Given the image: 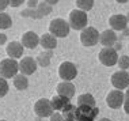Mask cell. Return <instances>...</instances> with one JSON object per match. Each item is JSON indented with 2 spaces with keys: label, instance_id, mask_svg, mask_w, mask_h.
Listing matches in <instances>:
<instances>
[{
  "label": "cell",
  "instance_id": "29",
  "mask_svg": "<svg viewBox=\"0 0 129 121\" xmlns=\"http://www.w3.org/2000/svg\"><path fill=\"white\" fill-rule=\"evenodd\" d=\"M8 6H10L8 0H0V12H3Z\"/></svg>",
  "mask_w": 129,
  "mask_h": 121
},
{
  "label": "cell",
  "instance_id": "30",
  "mask_svg": "<svg viewBox=\"0 0 129 121\" xmlns=\"http://www.w3.org/2000/svg\"><path fill=\"white\" fill-rule=\"evenodd\" d=\"M27 6L29 8H36L38 6V0H27Z\"/></svg>",
  "mask_w": 129,
  "mask_h": 121
},
{
  "label": "cell",
  "instance_id": "28",
  "mask_svg": "<svg viewBox=\"0 0 129 121\" xmlns=\"http://www.w3.org/2000/svg\"><path fill=\"white\" fill-rule=\"evenodd\" d=\"M23 2H25V0H8V3L11 7H19L20 4H23Z\"/></svg>",
  "mask_w": 129,
  "mask_h": 121
},
{
  "label": "cell",
  "instance_id": "6",
  "mask_svg": "<svg viewBox=\"0 0 129 121\" xmlns=\"http://www.w3.org/2000/svg\"><path fill=\"white\" fill-rule=\"evenodd\" d=\"M58 75L64 82H71L78 76V68L71 61H64L58 68Z\"/></svg>",
  "mask_w": 129,
  "mask_h": 121
},
{
  "label": "cell",
  "instance_id": "35",
  "mask_svg": "<svg viewBox=\"0 0 129 121\" xmlns=\"http://www.w3.org/2000/svg\"><path fill=\"white\" fill-rule=\"evenodd\" d=\"M116 2H118V3H126L128 0H116Z\"/></svg>",
  "mask_w": 129,
  "mask_h": 121
},
{
  "label": "cell",
  "instance_id": "11",
  "mask_svg": "<svg viewBox=\"0 0 129 121\" xmlns=\"http://www.w3.org/2000/svg\"><path fill=\"white\" fill-rule=\"evenodd\" d=\"M19 71L22 75H33L37 71V61L33 57H23L19 61Z\"/></svg>",
  "mask_w": 129,
  "mask_h": 121
},
{
  "label": "cell",
  "instance_id": "18",
  "mask_svg": "<svg viewBox=\"0 0 129 121\" xmlns=\"http://www.w3.org/2000/svg\"><path fill=\"white\" fill-rule=\"evenodd\" d=\"M69 103V98H65V97H61V95H54L53 98L50 99V105L53 110L56 112H62V109L65 108Z\"/></svg>",
  "mask_w": 129,
  "mask_h": 121
},
{
  "label": "cell",
  "instance_id": "7",
  "mask_svg": "<svg viewBox=\"0 0 129 121\" xmlns=\"http://www.w3.org/2000/svg\"><path fill=\"white\" fill-rule=\"evenodd\" d=\"M98 58H99V61L103 65H106V67H111V65L117 64L118 54H117V50L114 49V48H103V49L99 52Z\"/></svg>",
  "mask_w": 129,
  "mask_h": 121
},
{
  "label": "cell",
  "instance_id": "16",
  "mask_svg": "<svg viewBox=\"0 0 129 121\" xmlns=\"http://www.w3.org/2000/svg\"><path fill=\"white\" fill-rule=\"evenodd\" d=\"M57 95L71 99L75 95V86L71 82H61L57 84Z\"/></svg>",
  "mask_w": 129,
  "mask_h": 121
},
{
  "label": "cell",
  "instance_id": "13",
  "mask_svg": "<svg viewBox=\"0 0 129 121\" xmlns=\"http://www.w3.org/2000/svg\"><path fill=\"white\" fill-rule=\"evenodd\" d=\"M99 42L105 48H113V45L117 42V34L114 30H105L99 34Z\"/></svg>",
  "mask_w": 129,
  "mask_h": 121
},
{
  "label": "cell",
  "instance_id": "14",
  "mask_svg": "<svg viewBox=\"0 0 129 121\" xmlns=\"http://www.w3.org/2000/svg\"><path fill=\"white\" fill-rule=\"evenodd\" d=\"M23 48H27V49H34L38 44H40V37H38L37 33L34 32H26L22 36V42Z\"/></svg>",
  "mask_w": 129,
  "mask_h": 121
},
{
  "label": "cell",
  "instance_id": "23",
  "mask_svg": "<svg viewBox=\"0 0 129 121\" xmlns=\"http://www.w3.org/2000/svg\"><path fill=\"white\" fill-rule=\"evenodd\" d=\"M76 6H78V10H82V11H90V10L94 7V0H76Z\"/></svg>",
  "mask_w": 129,
  "mask_h": 121
},
{
  "label": "cell",
  "instance_id": "15",
  "mask_svg": "<svg viewBox=\"0 0 129 121\" xmlns=\"http://www.w3.org/2000/svg\"><path fill=\"white\" fill-rule=\"evenodd\" d=\"M7 54L10 56V58H14V60H16V58H20L23 54V45L18 42V41H12V42H10L7 45Z\"/></svg>",
  "mask_w": 129,
  "mask_h": 121
},
{
  "label": "cell",
  "instance_id": "17",
  "mask_svg": "<svg viewBox=\"0 0 129 121\" xmlns=\"http://www.w3.org/2000/svg\"><path fill=\"white\" fill-rule=\"evenodd\" d=\"M40 45L44 48L45 50H53L57 46V40L52 34H44L40 38Z\"/></svg>",
  "mask_w": 129,
  "mask_h": 121
},
{
  "label": "cell",
  "instance_id": "2",
  "mask_svg": "<svg viewBox=\"0 0 129 121\" xmlns=\"http://www.w3.org/2000/svg\"><path fill=\"white\" fill-rule=\"evenodd\" d=\"M87 22H88V16L87 12L82 11V10H74L69 14V27L75 30H83L84 27H87Z\"/></svg>",
  "mask_w": 129,
  "mask_h": 121
},
{
  "label": "cell",
  "instance_id": "8",
  "mask_svg": "<svg viewBox=\"0 0 129 121\" xmlns=\"http://www.w3.org/2000/svg\"><path fill=\"white\" fill-rule=\"evenodd\" d=\"M34 112L38 117H50L53 114V108L50 105V99L41 98L34 103Z\"/></svg>",
  "mask_w": 129,
  "mask_h": 121
},
{
  "label": "cell",
  "instance_id": "12",
  "mask_svg": "<svg viewBox=\"0 0 129 121\" xmlns=\"http://www.w3.org/2000/svg\"><path fill=\"white\" fill-rule=\"evenodd\" d=\"M109 25L111 27V30H114V32H122V30H125L128 26L126 15H122V14L111 15L110 19H109Z\"/></svg>",
  "mask_w": 129,
  "mask_h": 121
},
{
  "label": "cell",
  "instance_id": "21",
  "mask_svg": "<svg viewBox=\"0 0 129 121\" xmlns=\"http://www.w3.org/2000/svg\"><path fill=\"white\" fill-rule=\"evenodd\" d=\"M50 57H52V50H48V52H42L37 56V65H41V67H48L50 64Z\"/></svg>",
  "mask_w": 129,
  "mask_h": 121
},
{
  "label": "cell",
  "instance_id": "1",
  "mask_svg": "<svg viewBox=\"0 0 129 121\" xmlns=\"http://www.w3.org/2000/svg\"><path fill=\"white\" fill-rule=\"evenodd\" d=\"M69 23L62 18H56L50 22L49 25V32L56 38H64L69 34Z\"/></svg>",
  "mask_w": 129,
  "mask_h": 121
},
{
  "label": "cell",
  "instance_id": "3",
  "mask_svg": "<svg viewBox=\"0 0 129 121\" xmlns=\"http://www.w3.org/2000/svg\"><path fill=\"white\" fill-rule=\"evenodd\" d=\"M19 71V63L14 58H4L0 61V76L4 79L14 78Z\"/></svg>",
  "mask_w": 129,
  "mask_h": 121
},
{
  "label": "cell",
  "instance_id": "9",
  "mask_svg": "<svg viewBox=\"0 0 129 121\" xmlns=\"http://www.w3.org/2000/svg\"><path fill=\"white\" fill-rule=\"evenodd\" d=\"M111 84L114 86L117 90H121L122 91L124 88L129 87V74L126 71H117L111 75Z\"/></svg>",
  "mask_w": 129,
  "mask_h": 121
},
{
  "label": "cell",
  "instance_id": "4",
  "mask_svg": "<svg viewBox=\"0 0 129 121\" xmlns=\"http://www.w3.org/2000/svg\"><path fill=\"white\" fill-rule=\"evenodd\" d=\"M52 12V6H49L48 3H38V6L36 7V8H27L25 10V11L20 12V15L22 16H29V18H34V19H40L42 18V16L45 15H49V14Z\"/></svg>",
  "mask_w": 129,
  "mask_h": 121
},
{
  "label": "cell",
  "instance_id": "27",
  "mask_svg": "<svg viewBox=\"0 0 129 121\" xmlns=\"http://www.w3.org/2000/svg\"><path fill=\"white\" fill-rule=\"evenodd\" d=\"M50 121H65V120L60 112H56V113L53 112V114L50 116Z\"/></svg>",
  "mask_w": 129,
  "mask_h": 121
},
{
  "label": "cell",
  "instance_id": "36",
  "mask_svg": "<svg viewBox=\"0 0 129 121\" xmlns=\"http://www.w3.org/2000/svg\"><path fill=\"white\" fill-rule=\"evenodd\" d=\"M99 121H111V120L110 118H101Z\"/></svg>",
  "mask_w": 129,
  "mask_h": 121
},
{
  "label": "cell",
  "instance_id": "25",
  "mask_svg": "<svg viewBox=\"0 0 129 121\" xmlns=\"http://www.w3.org/2000/svg\"><path fill=\"white\" fill-rule=\"evenodd\" d=\"M7 93H8V83H7V79L0 76V98H3Z\"/></svg>",
  "mask_w": 129,
  "mask_h": 121
},
{
  "label": "cell",
  "instance_id": "34",
  "mask_svg": "<svg viewBox=\"0 0 129 121\" xmlns=\"http://www.w3.org/2000/svg\"><path fill=\"white\" fill-rule=\"evenodd\" d=\"M124 32V37H128L129 36V29H125V30H122Z\"/></svg>",
  "mask_w": 129,
  "mask_h": 121
},
{
  "label": "cell",
  "instance_id": "32",
  "mask_svg": "<svg viewBox=\"0 0 129 121\" xmlns=\"http://www.w3.org/2000/svg\"><path fill=\"white\" fill-rule=\"evenodd\" d=\"M60 0H45V3H48L49 6H53V4H57Z\"/></svg>",
  "mask_w": 129,
  "mask_h": 121
},
{
  "label": "cell",
  "instance_id": "19",
  "mask_svg": "<svg viewBox=\"0 0 129 121\" xmlns=\"http://www.w3.org/2000/svg\"><path fill=\"white\" fill-rule=\"evenodd\" d=\"M82 105L90 106V108H95L96 101H95V98H94L91 94L86 93V94H80L78 97V106H82Z\"/></svg>",
  "mask_w": 129,
  "mask_h": 121
},
{
  "label": "cell",
  "instance_id": "20",
  "mask_svg": "<svg viewBox=\"0 0 129 121\" xmlns=\"http://www.w3.org/2000/svg\"><path fill=\"white\" fill-rule=\"evenodd\" d=\"M14 86L18 90H26L29 87V80H27V78L25 75L16 74L15 76H14Z\"/></svg>",
  "mask_w": 129,
  "mask_h": 121
},
{
  "label": "cell",
  "instance_id": "22",
  "mask_svg": "<svg viewBox=\"0 0 129 121\" xmlns=\"http://www.w3.org/2000/svg\"><path fill=\"white\" fill-rule=\"evenodd\" d=\"M12 25V20H11V16L6 12H0V30H6V29H10Z\"/></svg>",
  "mask_w": 129,
  "mask_h": 121
},
{
  "label": "cell",
  "instance_id": "37",
  "mask_svg": "<svg viewBox=\"0 0 129 121\" xmlns=\"http://www.w3.org/2000/svg\"><path fill=\"white\" fill-rule=\"evenodd\" d=\"M126 19H128V23H129V12H128V15H126Z\"/></svg>",
  "mask_w": 129,
  "mask_h": 121
},
{
  "label": "cell",
  "instance_id": "24",
  "mask_svg": "<svg viewBox=\"0 0 129 121\" xmlns=\"http://www.w3.org/2000/svg\"><path fill=\"white\" fill-rule=\"evenodd\" d=\"M117 64L122 71H126L129 68V56H120L117 60Z\"/></svg>",
  "mask_w": 129,
  "mask_h": 121
},
{
  "label": "cell",
  "instance_id": "38",
  "mask_svg": "<svg viewBox=\"0 0 129 121\" xmlns=\"http://www.w3.org/2000/svg\"><path fill=\"white\" fill-rule=\"evenodd\" d=\"M0 121H6V120H0Z\"/></svg>",
  "mask_w": 129,
  "mask_h": 121
},
{
  "label": "cell",
  "instance_id": "31",
  "mask_svg": "<svg viewBox=\"0 0 129 121\" xmlns=\"http://www.w3.org/2000/svg\"><path fill=\"white\" fill-rule=\"evenodd\" d=\"M7 42V36H6V34H0V45H4Z\"/></svg>",
  "mask_w": 129,
  "mask_h": 121
},
{
  "label": "cell",
  "instance_id": "26",
  "mask_svg": "<svg viewBox=\"0 0 129 121\" xmlns=\"http://www.w3.org/2000/svg\"><path fill=\"white\" fill-rule=\"evenodd\" d=\"M124 110L126 114H129V87L126 88V93L124 94Z\"/></svg>",
  "mask_w": 129,
  "mask_h": 121
},
{
  "label": "cell",
  "instance_id": "10",
  "mask_svg": "<svg viewBox=\"0 0 129 121\" xmlns=\"http://www.w3.org/2000/svg\"><path fill=\"white\" fill-rule=\"evenodd\" d=\"M106 103L111 109H120L124 105V93L121 90H113L106 97Z\"/></svg>",
  "mask_w": 129,
  "mask_h": 121
},
{
  "label": "cell",
  "instance_id": "33",
  "mask_svg": "<svg viewBox=\"0 0 129 121\" xmlns=\"http://www.w3.org/2000/svg\"><path fill=\"white\" fill-rule=\"evenodd\" d=\"M113 48H114L116 50H120L121 48H122V45H121V42H116V44L113 45Z\"/></svg>",
  "mask_w": 129,
  "mask_h": 121
},
{
  "label": "cell",
  "instance_id": "5",
  "mask_svg": "<svg viewBox=\"0 0 129 121\" xmlns=\"http://www.w3.org/2000/svg\"><path fill=\"white\" fill-rule=\"evenodd\" d=\"M80 41L84 46H94L99 42V33L95 27H84L80 33Z\"/></svg>",
  "mask_w": 129,
  "mask_h": 121
}]
</instances>
